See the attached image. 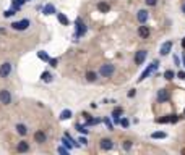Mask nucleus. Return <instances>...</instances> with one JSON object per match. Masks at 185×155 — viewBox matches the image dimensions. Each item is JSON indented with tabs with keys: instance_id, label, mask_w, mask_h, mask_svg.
I'll use <instances>...</instances> for the list:
<instances>
[{
	"instance_id": "f257e3e1",
	"label": "nucleus",
	"mask_w": 185,
	"mask_h": 155,
	"mask_svg": "<svg viewBox=\"0 0 185 155\" xmlns=\"http://www.w3.org/2000/svg\"><path fill=\"white\" fill-rule=\"evenodd\" d=\"M75 24H76V29H75L73 37H75V41H76V39H80L81 36H85V34H86L88 28H86V24L83 23L81 18H76V20H75Z\"/></svg>"
},
{
	"instance_id": "f03ea898",
	"label": "nucleus",
	"mask_w": 185,
	"mask_h": 155,
	"mask_svg": "<svg viewBox=\"0 0 185 155\" xmlns=\"http://www.w3.org/2000/svg\"><path fill=\"white\" fill-rule=\"evenodd\" d=\"M114 73H115V66L111 65V63H106V65H102L99 68V74L102 78H111Z\"/></svg>"
},
{
	"instance_id": "7ed1b4c3",
	"label": "nucleus",
	"mask_w": 185,
	"mask_h": 155,
	"mask_svg": "<svg viewBox=\"0 0 185 155\" xmlns=\"http://www.w3.org/2000/svg\"><path fill=\"white\" fill-rule=\"evenodd\" d=\"M157 66H159V61H157V60H154V61H153V63H151V65H149L148 68H146V69H144V71H143V73L140 74V78H138V81L141 82V81H143V79H146V78H148L149 74L153 73V71H156V69H157Z\"/></svg>"
},
{
	"instance_id": "20e7f679",
	"label": "nucleus",
	"mask_w": 185,
	"mask_h": 155,
	"mask_svg": "<svg viewBox=\"0 0 185 155\" xmlns=\"http://www.w3.org/2000/svg\"><path fill=\"white\" fill-rule=\"evenodd\" d=\"M29 24H31V21L29 20H21V21H15V23H12V28L15 29V31H26V29L29 28Z\"/></svg>"
},
{
	"instance_id": "39448f33",
	"label": "nucleus",
	"mask_w": 185,
	"mask_h": 155,
	"mask_svg": "<svg viewBox=\"0 0 185 155\" xmlns=\"http://www.w3.org/2000/svg\"><path fill=\"white\" fill-rule=\"evenodd\" d=\"M12 74V63L10 61H5L3 65H0V78H8Z\"/></svg>"
},
{
	"instance_id": "423d86ee",
	"label": "nucleus",
	"mask_w": 185,
	"mask_h": 155,
	"mask_svg": "<svg viewBox=\"0 0 185 155\" xmlns=\"http://www.w3.org/2000/svg\"><path fill=\"white\" fill-rule=\"evenodd\" d=\"M0 102L3 103V105H10V103H12V94H10V90H7V89L0 90Z\"/></svg>"
},
{
	"instance_id": "0eeeda50",
	"label": "nucleus",
	"mask_w": 185,
	"mask_h": 155,
	"mask_svg": "<svg viewBox=\"0 0 185 155\" xmlns=\"http://www.w3.org/2000/svg\"><path fill=\"white\" fill-rule=\"evenodd\" d=\"M156 99H157V102L164 103V102H167L169 99H171V94H169V90H167V89H159V90H157Z\"/></svg>"
},
{
	"instance_id": "6e6552de",
	"label": "nucleus",
	"mask_w": 185,
	"mask_h": 155,
	"mask_svg": "<svg viewBox=\"0 0 185 155\" xmlns=\"http://www.w3.org/2000/svg\"><path fill=\"white\" fill-rule=\"evenodd\" d=\"M99 147H101L102 150H111L112 147H114V141L109 137H102L99 141Z\"/></svg>"
},
{
	"instance_id": "1a4fd4ad",
	"label": "nucleus",
	"mask_w": 185,
	"mask_h": 155,
	"mask_svg": "<svg viewBox=\"0 0 185 155\" xmlns=\"http://www.w3.org/2000/svg\"><path fill=\"white\" fill-rule=\"evenodd\" d=\"M172 50V41H166L164 44L161 45V49H159V53H161V57H166V55H169V52Z\"/></svg>"
},
{
	"instance_id": "9d476101",
	"label": "nucleus",
	"mask_w": 185,
	"mask_h": 155,
	"mask_svg": "<svg viewBox=\"0 0 185 155\" xmlns=\"http://www.w3.org/2000/svg\"><path fill=\"white\" fill-rule=\"evenodd\" d=\"M146 55H148L146 50H138L135 53V65H143V61L146 60Z\"/></svg>"
},
{
	"instance_id": "9b49d317",
	"label": "nucleus",
	"mask_w": 185,
	"mask_h": 155,
	"mask_svg": "<svg viewBox=\"0 0 185 155\" xmlns=\"http://www.w3.org/2000/svg\"><path fill=\"white\" fill-rule=\"evenodd\" d=\"M148 18H149V15H148V12H146V10H140V12L136 13V20L140 21L141 24H144V23L148 21Z\"/></svg>"
},
{
	"instance_id": "f8f14e48",
	"label": "nucleus",
	"mask_w": 185,
	"mask_h": 155,
	"mask_svg": "<svg viewBox=\"0 0 185 155\" xmlns=\"http://www.w3.org/2000/svg\"><path fill=\"white\" fill-rule=\"evenodd\" d=\"M138 36H140L141 39H148V37H149V28H148V26L141 24L140 28H138Z\"/></svg>"
},
{
	"instance_id": "ddd939ff",
	"label": "nucleus",
	"mask_w": 185,
	"mask_h": 155,
	"mask_svg": "<svg viewBox=\"0 0 185 155\" xmlns=\"http://www.w3.org/2000/svg\"><path fill=\"white\" fill-rule=\"evenodd\" d=\"M34 139H36V142L44 144L45 141H47V136H45V133H42V131H37L36 134H34Z\"/></svg>"
},
{
	"instance_id": "4468645a",
	"label": "nucleus",
	"mask_w": 185,
	"mask_h": 155,
	"mask_svg": "<svg viewBox=\"0 0 185 155\" xmlns=\"http://www.w3.org/2000/svg\"><path fill=\"white\" fill-rule=\"evenodd\" d=\"M17 150L20 152V154H23V152H28V150H29V144L26 142V141H21V142H18Z\"/></svg>"
},
{
	"instance_id": "2eb2a0df",
	"label": "nucleus",
	"mask_w": 185,
	"mask_h": 155,
	"mask_svg": "<svg viewBox=\"0 0 185 155\" xmlns=\"http://www.w3.org/2000/svg\"><path fill=\"white\" fill-rule=\"evenodd\" d=\"M42 13H44L45 16H49V15H54V13H55V7H54L52 3H47L44 8H42Z\"/></svg>"
},
{
	"instance_id": "dca6fc26",
	"label": "nucleus",
	"mask_w": 185,
	"mask_h": 155,
	"mask_svg": "<svg viewBox=\"0 0 185 155\" xmlns=\"http://www.w3.org/2000/svg\"><path fill=\"white\" fill-rule=\"evenodd\" d=\"M98 10L101 13H109V10H111V5L106 3V2H99L98 3Z\"/></svg>"
},
{
	"instance_id": "f3484780",
	"label": "nucleus",
	"mask_w": 185,
	"mask_h": 155,
	"mask_svg": "<svg viewBox=\"0 0 185 155\" xmlns=\"http://www.w3.org/2000/svg\"><path fill=\"white\" fill-rule=\"evenodd\" d=\"M17 133L20 136H26V134H28V128H26L25 124H21V123H20V124H17Z\"/></svg>"
},
{
	"instance_id": "a211bd4d",
	"label": "nucleus",
	"mask_w": 185,
	"mask_h": 155,
	"mask_svg": "<svg viewBox=\"0 0 185 155\" xmlns=\"http://www.w3.org/2000/svg\"><path fill=\"white\" fill-rule=\"evenodd\" d=\"M57 20H58V23H62L63 26H68V23H70V21H68V18H67L63 13H57Z\"/></svg>"
},
{
	"instance_id": "6ab92c4d",
	"label": "nucleus",
	"mask_w": 185,
	"mask_h": 155,
	"mask_svg": "<svg viewBox=\"0 0 185 155\" xmlns=\"http://www.w3.org/2000/svg\"><path fill=\"white\" fill-rule=\"evenodd\" d=\"M166 137H167V134L164 131H156V133L151 134V139H166Z\"/></svg>"
},
{
	"instance_id": "aec40b11",
	"label": "nucleus",
	"mask_w": 185,
	"mask_h": 155,
	"mask_svg": "<svg viewBox=\"0 0 185 155\" xmlns=\"http://www.w3.org/2000/svg\"><path fill=\"white\" fill-rule=\"evenodd\" d=\"M96 79H98V74H96L94 71H88V73H86V81H89V82H94Z\"/></svg>"
},
{
	"instance_id": "412c9836",
	"label": "nucleus",
	"mask_w": 185,
	"mask_h": 155,
	"mask_svg": "<svg viewBox=\"0 0 185 155\" xmlns=\"http://www.w3.org/2000/svg\"><path fill=\"white\" fill-rule=\"evenodd\" d=\"M175 76H177V73H174L172 69H167V71L164 73V78L167 79V81H172V79H174Z\"/></svg>"
},
{
	"instance_id": "4be33fe9",
	"label": "nucleus",
	"mask_w": 185,
	"mask_h": 155,
	"mask_svg": "<svg viewBox=\"0 0 185 155\" xmlns=\"http://www.w3.org/2000/svg\"><path fill=\"white\" fill-rule=\"evenodd\" d=\"M41 79L44 82H50V81H52V74H50L49 71H44V73L41 74Z\"/></svg>"
},
{
	"instance_id": "5701e85b",
	"label": "nucleus",
	"mask_w": 185,
	"mask_h": 155,
	"mask_svg": "<svg viewBox=\"0 0 185 155\" xmlns=\"http://www.w3.org/2000/svg\"><path fill=\"white\" fill-rule=\"evenodd\" d=\"M70 118H72V110H68V108L60 113V120H70Z\"/></svg>"
},
{
	"instance_id": "b1692460",
	"label": "nucleus",
	"mask_w": 185,
	"mask_h": 155,
	"mask_svg": "<svg viewBox=\"0 0 185 155\" xmlns=\"http://www.w3.org/2000/svg\"><path fill=\"white\" fill-rule=\"evenodd\" d=\"M122 115H123V110L120 107H117V108H114V111H112V118H120Z\"/></svg>"
},
{
	"instance_id": "393cba45",
	"label": "nucleus",
	"mask_w": 185,
	"mask_h": 155,
	"mask_svg": "<svg viewBox=\"0 0 185 155\" xmlns=\"http://www.w3.org/2000/svg\"><path fill=\"white\" fill-rule=\"evenodd\" d=\"M37 57H39V60H42V61H49L50 60V57L45 52H37Z\"/></svg>"
},
{
	"instance_id": "a878e982",
	"label": "nucleus",
	"mask_w": 185,
	"mask_h": 155,
	"mask_svg": "<svg viewBox=\"0 0 185 155\" xmlns=\"http://www.w3.org/2000/svg\"><path fill=\"white\" fill-rule=\"evenodd\" d=\"M17 12H18V10H15V8H13V7H12V8H8V10H7V12L3 13V16H5V18H10V16H13V15H15V13H17Z\"/></svg>"
},
{
	"instance_id": "bb28decb",
	"label": "nucleus",
	"mask_w": 185,
	"mask_h": 155,
	"mask_svg": "<svg viewBox=\"0 0 185 155\" xmlns=\"http://www.w3.org/2000/svg\"><path fill=\"white\" fill-rule=\"evenodd\" d=\"M156 123H161V124H164V123H171V115H167V116H162V118H157Z\"/></svg>"
},
{
	"instance_id": "cd10ccee",
	"label": "nucleus",
	"mask_w": 185,
	"mask_h": 155,
	"mask_svg": "<svg viewBox=\"0 0 185 155\" xmlns=\"http://www.w3.org/2000/svg\"><path fill=\"white\" fill-rule=\"evenodd\" d=\"M104 123H106V126L109 131H114V121H111L109 118H104Z\"/></svg>"
},
{
	"instance_id": "c85d7f7f",
	"label": "nucleus",
	"mask_w": 185,
	"mask_h": 155,
	"mask_svg": "<svg viewBox=\"0 0 185 155\" xmlns=\"http://www.w3.org/2000/svg\"><path fill=\"white\" fill-rule=\"evenodd\" d=\"M76 129H78L81 134H88V133H89V129H86V126H83V124H76Z\"/></svg>"
},
{
	"instance_id": "c756f323",
	"label": "nucleus",
	"mask_w": 185,
	"mask_h": 155,
	"mask_svg": "<svg viewBox=\"0 0 185 155\" xmlns=\"http://www.w3.org/2000/svg\"><path fill=\"white\" fill-rule=\"evenodd\" d=\"M120 126H122V128H128V126H130V121H128L127 118H122V120H120Z\"/></svg>"
},
{
	"instance_id": "7c9ffc66",
	"label": "nucleus",
	"mask_w": 185,
	"mask_h": 155,
	"mask_svg": "<svg viewBox=\"0 0 185 155\" xmlns=\"http://www.w3.org/2000/svg\"><path fill=\"white\" fill-rule=\"evenodd\" d=\"M58 154H62V155H68V149H67V147H63V145H60V147H58Z\"/></svg>"
},
{
	"instance_id": "2f4dec72",
	"label": "nucleus",
	"mask_w": 185,
	"mask_h": 155,
	"mask_svg": "<svg viewBox=\"0 0 185 155\" xmlns=\"http://www.w3.org/2000/svg\"><path fill=\"white\" fill-rule=\"evenodd\" d=\"M132 149V141H125L123 142V150H130Z\"/></svg>"
},
{
	"instance_id": "473e14b6",
	"label": "nucleus",
	"mask_w": 185,
	"mask_h": 155,
	"mask_svg": "<svg viewBox=\"0 0 185 155\" xmlns=\"http://www.w3.org/2000/svg\"><path fill=\"white\" fill-rule=\"evenodd\" d=\"M179 118H180V116H179V115L172 113V115H171V123H177V121H179Z\"/></svg>"
},
{
	"instance_id": "72a5a7b5",
	"label": "nucleus",
	"mask_w": 185,
	"mask_h": 155,
	"mask_svg": "<svg viewBox=\"0 0 185 155\" xmlns=\"http://www.w3.org/2000/svg\"><path fill=\"white\" fill-rule=\"evenodd\" d=\"M144 3L148 5V7H154L157 3V0H144Z\"/></svg>"
},
{
	"instance_id": "f704fd0d",
	"label": "nucleus",
	"mask_w": 185,
	"mask_h": 155,
	"mask_svg": "<svg viewBox=\"0 0 185 155\" xmlns=\"http://www.w3.org/2000/svg\"><path fill=\"white\" fill-rule=\"evenodd\" d=\"M177 78H179V79H185V71H179V73H177Z\"/></svg>"
},
{
	"instance_id": "c9c22d12",
	"label": "nucleus",
	"mask_w": 185,
	"mask_h": 155,
	"mask_svg": "<svg viewBox=\"0 0 185 155\" xmlns=\"http://www.w3.org/2000/svg\"><path fill=\"white\" fill-rule=\"evenodd\" d=\"M49 63H50V66H57V58H50Z\"/></svg>"
},
{
	"instance_id": "e433bc0d",
	"label": "nucleus",
	"mask_w": 185,
	"mask_h": 155,
	"mask_svg": "<svg viewBox=\"0 0 185 155\" xmlns=\"http://www.w3.org/2000/svg\"><path fill=\"white\" fill-rule=\"evenodd\" d=\"M78 142H81L83 145H86V144H88V142H86V137H80V139H78Z\"/></svg>"
},
{
	"instance_id": "4c0bfd02",
	"label": "nucleus",
	"mask_w": 185,
	"mask_h": 155,
	"mask_svg": "<svg viewBox=\"0 0 185 155\" xmlns=\"http://www.w3.org/2000/svg\"><path fill=\"white\" fill-rule=\"evenodd\" d=\"M174 63H175V65H180V60H179L177 55H174Z\"/></svg>"
},
{
	"instance_id": "58836bf2",
	"label": "nucleus",
	"mask_w": 185,
	"mask_h": 155,
	"mask_svg": "<svg viewBox=\"0 0 185 155\" xmlns=\"http://www.w3.org/2000/svg\"><path fill=\"white\" fill-rule=\"evenodd\" d=\"M135 94H136V90H135V89H132L130 92H128V97H135Z\"/></svg>"
},
{
	"instance_id": "ea45409f",
	"label": "nucleus",
	"mask_w": 185,
	"mask_h": 155,
	"mask_svg": "<svg viewBox=\"0 0 185 155\" xmlns=\"http://www.w3.org/2000/svg\"><path fill=\"white\" fill-rule=\"evenodd\" d=\"M182 49H185V37L182 39Z\"/></svg>"
},
{
	"instance_id": "a19ab883",
	"label": "nucleus",
	"mask_w": 185,
	"mask_h": 155,
	"mask_svg": "<svg viewBox=\"0 0 185 155\" xmlns=\"http://www.w3.org/2000/svg\"><path fill=\"white\" fill-rule=\"evenodd\" d=\"M182 12L185 13V2H184V3H182Z\"/></svg>"
},
{
	"instance_id": "79ce46f5",
	"label": "nucleus",
	"mask_w": 185,
	"mask_h": 155,
	"mask_svg": "<svg viewBox=\"0 0 185 155\" xmlns=\"http://www.w3.org/2000/svg\"><path fill=\"white\" fill-rule=\"evenodd\" d=\"M3 33H5V29H3V28H0V34H3Z\"/></svg>"
},
{
	"instance_id": "37998d69",
	"label": "nucleus",
	"mask_w": 185,
	"mask_h": 155,
	"mask_svg": "<svg viewBox=\"0 0 185 155\" xmlns=\"http://www.w3.org/2000/svg\"><path fill=\"white\" fill-rule=\"evenodd\" d=\"M184 115H185V110H184Z\"/></svg>"
},
{
	"instance_id": "c03bdc74",
	"label": "nucleus",
	"mask_w": 185,
	"mask_h": 155,
	"mask_svg": "<svg viewBox=\"0 0 185 155\" xmlns=\"http://www.w3.org/2000/svg\"><path fill=\"white\" fill-rule=\"evenodd\" d=\"M26 2H29V0H26Z\"/></svg>"
}]
</instances>
